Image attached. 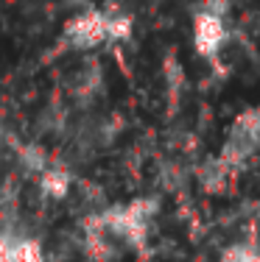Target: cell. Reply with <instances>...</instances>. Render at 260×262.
<instances>
[{"mask_svg": "<svg viewBox=\"0 0 260 262\" xmlns=\"http://www.w3.org/2000/svg\"><path fill=\"white\" fill-rule=\"evenodd\" d=\"M255 148H257V154H260V128H257V134H255Z\"/></svg>", "mask_w": 260, "mask_h": 262, "instance_id": "obj_13", "label": "cell"}, {"mask_svg": "<svg viewBox=\"0 0 260 262\" xmlns=\"http://www.w3.org/2000/svg\"><path fill=\"white\" fill-rule=\"evenodd\" d=\"M257 128H260V112H246V115H241L238 120L232 123V128L227 131V140H224V145H221L218 159L224 162L230 170L246 165V162L257 154V148H255Z\"/></svg>", "mask_w": 260, "mask_h": 262, "instance_id": "obj_1", "label": "cell"}, {"mask_svg": "<svg viewBox=\"0 0 260 262\" xmlns=\"http://www.w3.org/2000/svg\"><path fill=\"white\" fill-rule=\"evenodd\" d=\"M11 246H14V232H0V262H11Z\"/></svg>", "mask_w": 260, "mask_h": 262, "instance_id": "obj_12", "label": "cell"}, {"mask_svg": "<svg viewBox=\"0 0 260 262\" xmlns=\"http://www.w3.org/2000/svg\"><path fill=\"white\" fill-rule=\"evenodd\" d=\"M11 262H45L42 246L31 237L14 234V246H11Z\"/></svg>", "mask_w": 260, "mask_h": 262, "instance_id": "obj_9", "label": "cell"}, {"mask_svg": "<svg viewBox=\"0 0 260 262\" xmlns=\"http://www.w3.org/2000/svg\"><path fill=\"white\" fill-rule=\"evenodd\" d=\"M202 9L210 11V14H215V17H224V20H227V14L232 11V0H202Z\"/></svg>", "mask_w": 260, "mask_h": 262, "instance_id": "obj_11", "label": "cell"}, {"mask_svg": "<svg viewBox=\"0 0 260 262\" xmlns=\"http://www.w3.org/2000/svg\"><path fill=\"white\" fill-rule=\"evenodd\" d=\"M62 39H65V45L73 48V51H90V48H98L101 42H107L104 11L101 9H87L82 14H76L73 20H67Z\"/></svg>", "mask_w": 260, "mask_h": 262, "instance_id": "obj_2", "label": "cell"}, {"mask_svg": "<svg viewBox=\"0 0 260 262\" xmlns=\"http://www.w3.org/2000/svg\"><path fill=\"white\" fill-rule=\"evenodd\" d=\"M17 165H20V170L28 173V176H39V173L51 165V157H48L39 145L31 142V145H20V148H17Z\"/></svg>", "mask_w": 260, "mask_h": 262, "instance_id": "obj_7", "label": "cell"}, {"mask_svg": "<svg viewBox=\"0 0 260 262\" xmlns=\"http://www.w3.org/2000/svg\"><path fill=\"white\" fill-rule=\"evenodd\" d=\"M36 179H39L42 195L53 198V201L67 198V195H70V190H73V173L67 170L65 165H56V162H51V165H48Z\"/></svg>", "mask_w": 260, "mask_h": 262, "instance_id": "obj_4", "label": "cell"}, {"mask_svg": "<svg viewBox=\"0 0 260 262\" xmlns=\"http://www.w3.org/2000/svg\"><path fill=\"white\" fill-rule=\"evenodd\" d=\"M230 42V28H227V20L224 17H215L210 11H196L193 17V45H196V53L202 59H210L215 61L218 53L224 51V45Z\"/></svg>", "mask_w": 260, "mask_h": 262, "instance_id": "obj_3", "label": "cell"}, {"mask_svg": "<svg viewBox=\"0 0 260 262\" xmlns=\"http://www.w3.org/2000/svg\"><path fill=\"white\" fill-rule=\"evenodd\" d=\"M104 11V26H107V42H126L132 36V17L121 11L117 6H107Z\"/></svg>", "mask_w": 260, "mask_h": 262, "instance_id": "obj_6", "label": "cell"}, {"mask_svg": "<svg viewBox=\"0 0 260 262\" xmlns=\"http://www.w3.org/2000/svg\"><path fill=\"white\" fill-rule=\"evenodd\" d=\"M227 176H230V167L221 159H210V162H204L199 170V184L207 192H221L227 187Z\"/></svg>", "mask_w": 260, "mask_h": 262, "instance_id": "obj_8", "label": "cell"}, {"mask_svg": "<svg viewBox=\"0 0 260 262\" xmlns=\"http://www.w3.org/2000/svg\"><path fill=\"white\" fill-rule=\"evenodd\" d=\"M224 262H260V248L249 243H235L224 251Z\"/></svg>", "mask_w": 260, "mask_h": 262, "instance_id": "obj_10", "label": "cell"}, {"mask_svg": "<svg viewBox=\"0 0 260 262\" xmlns=\"http://www.w3.org/2000/svg\"><path fill=\"white\" fill-rule=\"evenodd\" d=\"M67 90H70L76 98H82V101L92 98L98 90H101V67H98L95 61H87L84 67H78V70L70 76V86H67Z\"/></svg>", "mask_w": 260, "mask_h": 262, "instance_id": "obj_5", "label": "cell"}]
</instances>
